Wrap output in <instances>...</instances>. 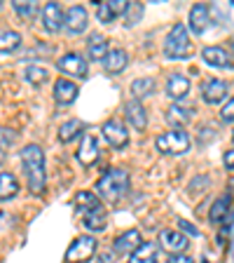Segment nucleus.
Listing matches in <instances>:
<instances>
[{
    "mask_svg": "<svg viewBox=\"0 0 234 263\" xmlns=\"http://www.w3.org/2000/svg\"><path fill=\"white\" fill-rule=\"evenodd\" d=\"M22 167L26 172L28 188L33 193H42L45 191V153L38 143H28L22 148Z\"/></svg>",
    "mask_w": 234,
    "mask_h": 263,
    "instance_id": "nucleus-1",
    "label": "nucleus"
},
{
    "mask_svg": "<svg viewBox=\"0 0 234 263\" xmlns=\"http://www.w3.org/2000/svg\"><path fill=\"white\" fill-rule=\"evenodd\" d=\"M129 191V174L124 170H108L103 174V179L96 183V193L94 195L101 200H108V202H117L126 195Z\"/></svg>",
    "mask_w": 234,
    "mask_h": 263,
    "instance_id": "nucleus-2",
    "label": "nucleus"
},
{
    "mask_svg": "<svg viewBox=\"0 0 234 263\" xmlns=\"http://www.w3.org/2000/svg\"><path fill=\"white\" fill-rule=\"evenodd\" d=\"M164 54L169 59H185L190 54V40H187L185 24H176L164 43Z\"/></svg>",
    "mask_w": 234,
    "mask_h": 263,
    "instance_id": "nucleus-3",
    "label": "nucleus"
},
{
    "mask_svg": "<svg viewBox=\"0 0 234 263\" xmlns=\"http://www.w3.org/2000/svg\"><path fill=\"white\" fill-rule=\"evenodd\" d=\"M157 151L164 155H183L190 151V137L183 129H169L157 137Z\"/></svg>",
    "mask_w": 234,
    "mask_h": 263,
    "instance_id": "nucleus-4",
    "label": "nucleus"
},
{
    "mask_svg": "<svg viewBox=\"0 0 234 263\" xmlns=\"http://www.w3.org/2000/svg\"><path fill=\"white\" fill-rule=\"evenodd\" d=\"M98 249V242L89 235H82L68 247V252H66V261L68 263H87L89 258L96 254Z\"/></svg>",
    "mask_w": 234,
    "mask_h": 263,
    "instance_id": "nucleus-5",
    "label": "nucleus"
},
{
    "mask_svg": "<svg viewBox=\"0 0 234 263\" xmlns=\"http://www.w3.org/2000/svg\"><path fill=\"white\" fill-rule=\"evenodd\" d=\"M87 24H89V14L82 5H73L63 16V26L68 28V33H73V35H80V33L87 28Z\"/></svg>",
    "mask_w": 234,
    "mask_h": 263,
    "instance_id": "nucleus-6",
    "label": "nucleus"
},
{
    "mask_svg": "<svg viewBox=\"0 0 234 263\" xmlns=\"http://www.w3.org/2000/svg\"><path fill=\"white\" fill-rule=\"evenodd\" d=\"M229 94V85L218 78H211L202 85V99L206 104H218V101H225V97Z\"/></svg>",
    "mask_w": 234,
    "mask_h": 263,
    "instance_id": "nucleus-7",
    "label": "nucleus"
},
{
    "mask_svg": "<svg viewBox=\"0 0 234 263\" xmlns=\"http://www.w3.org/2000/svg\"><path fill=\"white\" fill-rule=\"evenodd\" d=\"M103 139L113 148H122L129 141V132H126V127L122 125L120 120H108L103 125Z\"/></svg>",
    "mask_w": 234,
    "mask_h": 263,
    "instance_id": "nucleus-8",
    "label": "nucleus"
},
{
    "mask_svg": "<svg viewBox=\"0 0 234 263\" xmlns=\"http://www.w3.org/2000/svg\"><path fill=\"white\" fill-rule=\"evenodd\" d=\"M56 66H59L63 73H68V76H75V78H84V76H87V61L82 59L80 54H75V52L63 54L59 61H56Z\"/></svg>",
    "mask_w": 234,
    "mask_h": 263,
    "instance_id": "nucleus-9",
    "label": "nucleus"
},
{
    "mask_svg": "<svg viewBox=\"0 0 234 263\" xmlns=\"http://www.w3.org/2000/svg\"><path fill=\"white\" fill-rule=\"evenodd\" d=\"M42 26L47 33H56L63 28V12L59 3H47L42 7Z\"/></svg>",
    "mask_w": 234,
    "mask_h": 263,
    "instance_id": "nucleus-10",
    "label": "nucleus"
},
{
    "mask_svg": "<svg viewBox=\"0 0 234 263\" xmlns=\"http://www.w3.org/2000/svg\"><path fill=\"white\" fill-rule=\"evenodd\" d=\"M159 245L171 254H185L190 242H187L185 235H180L176 230H162V233H159Z\"/></svg>",
    "mask_w": 234,
    "mask_h": 263,
    "instance_id": "nucleus-11",
    "label": "nucleus"
},
{
    "mask_svg": "<svg viewBox=\"0 0 234 263\" xmlns=\"http://www.w3.org/2000/svg\"><path fill=\"white\" fill-rule=\"evenodd\" d=\"M124 10H126V0H103V3L96 5V16L98 22L110 24L115 16H120Z\"/></svg>",
    "mask_w": 234,
    "mask_h": 263,
    "instance_id": "nucleus-12",
    "label": "nucleus"
},
{
    "mask_svg": "<svg viewBox=\"0 0 234 263\" xmlns=\"http://www.w3.org/2000/svg\"><path fill=\"white\" fill-rule=\"evenodd\" d=\"M138 247H141V233L131 228V230H126V233H122V235L113 242V252L115 254H131V252H136Z\"/></svg>",
    "mask_w": 234,
    "mask_h": 263,
    "instance_id": "nucleus-13",
    "label": "nucleus"
},
{
    "mask_svg": "<svg viewBox=\"0 0 234 263\" xmlns=\"http://www.w3.org/2000/svg\"><path fill=\"white\" fill-rule=\"evenodd\" d=\"M98 158V141L94 134H84L82 137V143H80V151H77V160H80V164H84V167H89V164H94Z\"/></svg>",
    "mask_w": 234,
    "mask_h": 263,
    "instance_id": "nucleus-14",
    "label": "nucleus"
},
{
    "mask_svg": "<svg viewBox=\"0 0 234 263\" xmlns=\"http://www.w3.org/2000/svg\"><path fill=\"white\" fill-rule=\"evenodd\" d=\"M204 61L216 68H232V54L225 47H204Z\"/></svg>",
    "mask_w": 234,
    "mask_h": 263,
    "instance_id": "nucleus-15",
    "label": "nucleus"
},
{
    "mask_svg": "<svg viewBox=\"0 0 234 263\" xmlns=\"http://www.w3.org/2000/svg\"><path fill=\"white\" fill-rule=\"evenodd\" d=\"M187 92H190V78L180 76V73H174V76L166 78V94L174 101H180L183 97H187Z\"/></svg>",
    "mask_w": 234,
    "mask_h": 263,
    "instance_id": "nucleus-16",
    "label": "nucleus"
},
{
    "mask_svg": "<svg viewBox=\"0 0 234 263\" xmlns=\"http://www.w3.org/2000/svg\"><path fill=\"white\" fill-rule=\"evenodd\" d=\"M73 204L77 207V212L80 214H92V212H103V202L98 200L94 193L89 191H80L75 195V200H73Z\"/></svg>",
    "mask_w": 234,
    "mask_h": 263,
    "instance_id": "nucleus-17",
    "label": "nucleus"
},
{
    "mask_svg": "<svg viewBox=\"0 0 234 263\" xmlns=\"http://www.w3.org/2000/svg\"><path fill=\"white\" fill-rule=\"evenodd\" d=\"M126 120L131 122V127H136L138 132H143L147 127V113H145V108H143V104L141 101H129L126 104Z\"/></svg>",
    "mask_w": 234,
    "mask_h": 263,
    "instance_id": "nucleus-18",
    "label": "nucleus"
},
{
    "mask_svg": "<svg viewBox=\"0 0 234 263\" xmlns=\"http://www.w3.org/2000/svg\"><path fill=\"white\" fill-rule=\"evenodd\" d=\"M77 85L75 82H71V80H59L54 85V99H56V104H73L75 101V97H77Z\"/></svg>",
    "mask_w": 234,
    "mask_h": 263,
    "instance_id": "nucleus-19",
    "label": "nucleus"
},
{
    "mask_svg": "<svg viewBox=\"0 0 234 263\" xmlns=\"http://www.w3.org/2000/svg\"><path fill=\"white\" fill-rule=\"evenodd\" d=\"M126 64H129V57H126L124 49H113V52H108L103 59V66L108 73H122L126 68Z\"/></svg>",
    "mask_w": 234,
    "mask_h": 263,
    "instance_id": "nucleus-20",
    "label": "nucleus"
},
{
    "mask_svg": "<svg viewBox=\"0 0 234 263\" xmlns=\"http://www.w3.org/2000/svg\"><path fill=\"white\" fill-rule=\"evenodd\" d=\"M208 26V7L204 3H197L190 10V28L195 33H204Z\"/></svg>",
    "mask_w": 234,
    "mask_h": 263,
    "instance_id": "nucleus-21",
    "label": "nucleus"
},
{
    "mask_svg": "<svg viewBox=\"0 0 234 263\" xmlns=\"http://www.w3.org/2000/svg\"><path fill=\"white\" fill-rule=\"evenodd\" d=\"M87 54L92 57L94 61H103L105 59V54H108V43H105V38L103 35H92L89 38V43H87Z\"/></svg>",
    "mask_w": 234,
    "mask_h": 263,
    "instance_id": "nucleus-22",
    "label": "nucleus"
},
{
    "mask_svg": "<svg viewBox=\"0 0 234 263\" xmlns=\"http://www.w3.org/2000/svg\"><path fill=\"white\" fill-rule=\"evenodd\" d=\"M19 193V181L10 172H0V200H10Z\"/></svg>",
    "mask_w": 234,
    "mask_h": 263,
    "instance_id": "nucleus-23",
    "label": "nucleus"
},
{
    "mask_svg": "<svg viewBox=\"0 0 234 263\" xmlns=\"http://www.w3.org/2000/svg\"><path fill=\"white\" fill-rule=\"evenodd\" d=\"M192 115H195V108L192 106H171L169 108V113H166V118H169V122L171 125H187V122L192 120Z\"/></svg>",
    "mask_w": 234,
    "mask_h": 263,
    "instance_id": "nucleus-24",
    "label": "nucleus"
},
{
    "mask_svg": "<svg viewBox=\"0 0 234 263\" xmlns=\"http://www.w3.org/2000/svg\"><path fill=\"white\" fill-rule=\"evenodd\" d=\"M19 45H22V33L12 31V28L0 31V52H14Z\"/></svg>",
    "mask_w": 234,
    "mask_h": 263,
    "instance_id": "nucleus-25",
    "label": "nucleus"
},
{
    "mask_svg": "<svg viewBox=\"0 0 234 263\" xmlns=\"http://www.w3.org/2000/svg\"><path fill=\"white\" fill-rule=\"evenodd\" d=\"M155 261H157V247L155 245H143V242L129 258V263H155Z\"/></svg>",
    "mask_w": 234,
    "mask_h": 263,
    "instance_id": "nucleus-26",
    "label": "nucleus"
},
{
    "mask_svg": "<svg viewBox=\"0 0 234 263\" xmlns=\"http://www.w3.org/2000/svg\"><path fill=\"white\" fill-rule=\"evenodd\" d=\"M105 212H92V214H82V223L84 228L92 230V233H101L105 230Z\"/></svg>",
    "mask_w": 234,
    "mask_h": 263,
    "instance_id": "nucleus-27",
    "label": "nucleus"
},
{
    "mask_svg": "<svg viewBox=\"0 0 234 263\" xmlns=\"http://www.w3.org/2000/svg\"><path fill=\"white\" fill-rule=\"evenodd\" d=\"M229 195H223V197H218L216 202H213V207H211V214H208V219L213 221V223H218V221H223L225 216H229Z\"/></svg>",
    "mask_w": 234,
    "mask_h": 263,
    "instance_id": "nucleus-28",
    "label": "nucleus"
},
{
    "mask_svg": "<svg viewBox=\"0 0 234 263\" xmlns=\"http://www.w3.org/2000/svg\"><path fill=\"white\" fill-rule=\"evenodd\" d=\"M153 89H155V80H153V78H138V80L131 82V94L136 97V101H141L143 97H147Z\"/></svg>",
    "mask_w": 234,
    "mask_h": 263,
    "instance_id": "nucleus-29",
    "label": "nucleus"
},
{
    "mask_svg": "<svg viewBox=\"0 0 234 263\" xmlns=\"http://www.w3.org/2000/svg\"><path fill=\"white\" fill-rule=\"evenodd\" d=\"M80 132H82V122H80V120H68V122H63V125L59 127V141H63V143L73 141V139H75Z\"/></svg>",
    "mask_w": 234,
    "mask_h": 263,
    "instance_id": "nucleus-30",
    "label": "nucleus"
},
{
    "mask_svg": "<svg viewBox=\"0 0 234 263\" xmlns=\"http://www.w3.org/2000/svg\"><path fill=\"white\" fill-rule=\"evenodd\" d=\"M12 7H14V12L19 16H24V19H33V16L38 14V3H35V0H24V3L16 0Z\"/></svg>",
    "mask_w": 234,
    "mask_h": 263,
    "instance_id": "nucleus-31",
    "label": "nucleus"
},
{
    "mask_svg": "<svg viewBox=\"0 0 234 263\" xmlns=\"http://www.w3.org/2000/svg\"><path fill=\"white\" fill-rule=\"evenodd\" d=\"M126 26H134V24H138V19H141L143 14V5L141 3H131V5H126Z\"/></svg>",
    "mask_w": 234,
    "mask_h": 263,
    "instance_id": "nucleus-32",
    "label": "nucleus"
},
{
    "mask_svg": "<svg viewBox=\"0 0 234 263\" xmlns=\"http://www.w3.org/2000/svg\"><path fill=\"white\" fill-rule=\"evenodd\" d=\"M26 78L31 82H42L45 78H47V71H45V68H35V66H31V68L26 71Z\"/></svg>",
    "mask_w": 234,
    "mask_h": 263,
    "instance_id": "nucleus-33",
    "label": "nucleus"
},
{
    "mask_svg": "<svg viewBox=\"0 0 234 263\" xmlns=\"http://www.w3.org/2000/svg\"><path fill=\"white\" fill-rule=\"evenodd\" d=\"M220 118H223V122H232V118H234V101L232 99H227L225 108L220 110Z\"/></svg>",
    "mask_w": 234,
    "mask_h": 263,
    "instance_id": "nucleus-34",
    "label": "nucleus"
},
{
    "mask_svg": "<svg viewBox=\"0 0 234 263\" xmlns=\"http://www.w3.org/2000/svg\"><path fill=\"white\" fill-rule=\"evenodd\" d=\"M169 263H195V261H192V256H187V254H171Z\"/></svg>",
    "mask_w": 234,
    "mask_h": 263,
    "instance_id": "nucleus-35",
    "label": "nucleus"
},
{
    "mask_svg": "<svg viewBox=\"0 0 234 263\" xmlns=\"http://www.w3.org/2000/svg\"><path fill=\"white\" fill-rule=\"evenodd\" d=\"M180 226H183V228H185L187 233H190V235H199V230H197L192 223H187V221H180Z\"/></svg>",
    "mask_w": 234,
    "mask_h": 263,
    "instance_id": "nucleus-36",
    "label": "nucleus"
},
{
    "mask_svg": "<svg viewBox=\"0 0 234 263\" xmlns=\"http://www.w3.org/2000/svg\"><path fill=\"white\" fill-rule=\"evenodd\" d=\"M225 164H227V170H232V164H234V158H232V151H227V153H225Z\"/></svg>",
    "mask_w": 234,
    "mask_h": 263,
    "instance_id": "nucleus-37",
    "label": "nucleus"
},
{
    "mask_svg": "<svg viewBox=\"0 0 234 263\" xmlns=\"http://www.w3.org/2000/svg\"><path fill=\"white\" fill-rule=\"evenodd\" d=\"M3 160H5V153H3V146H0V162H3Z\"/></svg>",
    "mask_w": 234,
    "mask_h": 263,
    "instance_id": "nucleus-38",
    "label": "nucleus"
},
{
    "mask_svg": "<svg viewBox=\"0 0 234 263\" xmlns=\"http://www.w3.org/2000/svg\"><path fill=\"white\" fill-rule=\"evenodd\" d=\"M0 12H3V3H0Z\"/></svg>",
    "mask_w": 234,
    "mask_h": 263,
    "instance_id": "nucleus-39",
    "label": "nucleus"
}]
</instances>
